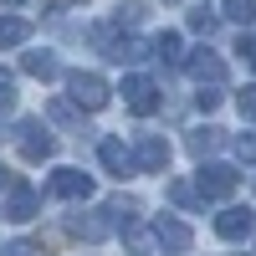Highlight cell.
Instances as JSON below:
<instances>
[{"label": "cell", "mask_w": 256, "mask_h": 256, "mask_svg": "<svg viewBox=\"0 0 256 256\" xmlns=\"http://www.w3.org/2000/svg\"><path fill=\"white\" fill-rule=\"evenodd\" d=\"M164 164H169V144L154 138V134H144V138H138V154H134V169H144V174H159Z\"/></svg>", "instance_id": "cell-6"}, {"label": "cell", "mask_w": 256, "mask_h": 256, "mask_svg": "<svg viewBox=\"0 0 256 256\" xmlns=\"http://www.w3.org/2000/svg\"><path fill=\"white\" fill-rule=\"evenodd\" d=\"M10 108H16V82L0 72V113H10Z\"/></svg>", "instance_id": "cell-18"}, {"label": "cell", "mask_w": 256, "mask_h": 256, "mask_svg": "<svg viewBox=\"0 0 256 256\" xmlns=\"http://www.w3.org/2000/svg\"><path fill=\"white\" fill-rule=\"evenodd\" d=\"M190 26H195V31H216V16H210V10H190Z\"/></svg>", "instance_id": "cell-21"}, {"label": "cell", "mask_w": 256, "mask_h": 256, "mask_svg": "<svg viewBox=\"0 0 256 256\" xmlns=\"http://www.w3.org/2000/svg\"><path fill=\"white\" fill-rule=\"evenodd\" d=\"M67 88H72V102H77L82 113L108 108V82H102L98 72H72V77H67Z\"/></svg>", "instance_id": "cell-1"}, {"label": "cell", "mask_w": 256, "mask_h": 256, "mask_svg": "<svg viewBox=\"0 0 256 256\" xmlns=\"http://www.w3.org/2000/svg\"><path fill=\"white\" fill-rule=\"evenodd\" d=\"M236 102H241V118H251V123H256V88H246Z\"/></svg>", "instance_id": "cell-24"}, {"label": "cell", "mask_w": 256, "mask_h": 256, "mask_svg": "<svg viewBox=\"0 0 256 256\" xmlns=\"http://www.w3.org/2000/svg\"><path fill=\"white\" fill-rule=\"evenodd\" d=\"M154 241H159L164 251H190V241H195V236H190V226H184V220L159 216V220H154Z\"/></svg>", "instance_id": "cell-7"}, {"label": "cell", "mask_w": 256, "mask_h": 256, "mask_svg": "<svg viewBox=\"0 0 256 256\" xmlns=\"http://www.w3.org/2000/svg\"><path fill=\"white\" fill-rule=\"evenodd\" d=\"M236 184H241V174L230 164H205L200 180H195V195L200 200H226V195H236Z\"/></svg>", "instance_id": "cell-2"}, {"label": "cell", "mask_w": 256, "mask_h": 256, "mask_svg": "<svg viewBox=\"0 0 256 256\" xmlns=\"http://www.w3.org/2000/svg\"><path fill=\"white\" fill-rule=\"evenodd\" d=\"M216 148H220V128H195V134H190V154L195 159L216 154Z\"/></svg>", "instance_id": "cell-15"}, {"label": "cell", "mask_w": 256, "mask_h": 256, "mask_svg": "<svg viewBox=\"0 0 256 256\" xmlns=\"http://www.w3.org/2000/svg\"><path fill=\"white\" fill-rule=\"evenodd\" d=\"M6 184H16V180H10V169H6V164H0V190H6Z\"/></svg>", "instance_id": "cell-26"}, {"label": "cell", "mask_w": 256, "mask_h": 256, "mask_svg": "<svg viewBox=\"0 0 256 256\" xmlns=\"http://www.w3.org/2000/svg\"><path fill=\"white\" fill-rule=\"evenodd\" d=\"M26 36H31V20H20V16H0V52L20 46Z\"/></svg>", "instance_id": "cell-12"}, {"label": "cell", "mask_w": 256, "mask_h": 256, "mask_svg": "<svg viewBox=\"0 0 256 256\" xmlns=\"http://www.w3.org/2000/svg\"><path fill=\"white\" fill-rule=\"evenodd\" d=\"M138 16H144V0H123V6H118V26H123V20H128V26H134Z\"/></svg>", "instance_id": "cell-19"}, {"label": "cell", "mask_w": 256, "mask_h": 256, "mask_svg": "<svg viewBox=\"0 0 256 256\" xmlns=\"http://www.w3.org/2000/svg\"><path fill=\"white\" fill-rule=\"evenodd\" d=\"M190 72H195L200 82H220V77H226V62L210 56V52H195V56H190Z\"/></svg>", "instance_id": "cell-13"}, {"label": "cell", "mask_w": 256, "mask_h": 256, "mask_svg": "<svg viewBox=\"0 0 256 256\" xmlns=\"http://www.w3.org/2000/svg\"><path fill=\"white\" fill-rule=\"evenodd\" d=\"M46 190H52V195H62V200H77V195L88 200V195H92V174H82V169H56Z\"/></svg>", "instance_id": "cell-5"}, {"label": "cell", "mask_w": 256, "mask_h": 256, "mask_svg": "<svg viewBox=\"0 0 256 256\" xmlns=\"http://www.w3.org/2000/svg\"><path fill=\"white\" fill-rule=\"evenodd\" d=\"M251 226H256V216H251V210L230 205V210H220V216H216V236H226V241H241V236H251Z\"/></svg>", "instance_id": "cell-8"}, {"label": "cell", "mask_w": 256, "mask_h": 256, "mask_svg": "<svg viewBox=\"0 0 256 256\" xmlns=\"http://www.w3.org/2000/svg\"><path fill=\"white\" fill-rule=\"evenodd\" d=\"M169 200H174V205H195V190H190L184 180H174V184H169Z\"/></svg>", "instance_id": "cell-20"}, {"label": "cell", "mask_w": 256, "mask_h": 256, "mask_svg": "<svg viewBox=\"0 0 256 256\" xmlns=\"http://www.w3.org/2000/svg\"><path fill=\"white\" fill-rule=\"evenodd\" d=\"M154 52H159V56H164V62H184V41H180V36H174V31H164V36H159V41H154Z\"/></svg>", "instance_id": "cell-16"}, {"label": "cell", "mask_w": 256, "mask_h": 256, "mask_svg": "<svg viewBox=\"0 0 256 256\" xmlns=\"http://www.w3.org/2000/svg\"><path fill=\"white\" fill-rule=\"evenodd\" d=\"M108 210H92V216H72V236H82V241H102L108 236Z\"/></svg>", "instance_id": "cell-11"}, {"label": "cell", "mask_w": 256, "mask_h": 256, "mask_svg": "<svg viewBox=\"0 0 256 256\" xmlns=\"http://www.w3.org/2000/svg\"><path fill=\"white\" fill-rule=\"evenodd\" d=\"M123 102H128L134 113H154V108H159V88H154L148 77H123Z\"/></svg>", "instance_id": "cell-4"}, {"label": "cell", "mask_w": 256, "mask_h": 256, "mask_svg": "<svg viewBox=\"0 0 256 256\" xmlns=\"http://www.w3.org/2000/svg\"><path fill=\"white\" fill-rule=\"evenodd\" d=\"M236 154H241V159H251V164H256V134H241V138H236Z\"/></svg>", "instance_id": "cell-23"}, {"label": "cell", "mask_w": 256, "mask_h": 256, "mask_svg": "<svg viewBox=\"0 0 256 256\" xmlns=\"http://www.w3.org/2000/svg\"><path fill=\"white\" fill-rule=\"evenodd\" d=\"M226 16L241 20V26H251V20H256V0H226Z\"/></svg>", "instance_id": "cell-17"}, {"label": "cell", "mask_w": 256, "mask_h": 256, "mask_svg": "<svg viewBox=\"0 0 256 256\" xmlns=\"http://www.w3.org/2000/svg\"><path fill=\"white\" fill-rule=\"evenodd\" d=\"M98 154H102V164H108L118 180H123V174H134V154H128L118 138H102V144H98Z\"/></svg>", "instance_id": "cell-10"}, {"label": "cell", "mask_w": 256, "mask_h": 256, "mask_svg": "<svg viewBox=\"0 0 256 256\" xmlns=\"http://www.w3.org/2000/svg\"><path fill=\"white\" fill-rule=\"evenodd\" d=\"M16 134H20V154H26L31 164H41V159H52V154H56V138L46 134V123H41V118H20Z\"/></svg>", "instance_id": "cell-3"}, {"label": "cell", "mask_w": 256, "mask_h": 256, "mask_svg": "<svg viewBox=\"0 0 256 256\" xmlns=\"http://www.w3.org/2000/svg\"><path fill=\"white\" fill-rule=\"evenodd\" d=\"M20 67H26L31 77H41V82H52V77L62 72V67H56V56H52V52H26V62H20Z\"/></svg>", "instance_id": "cell-14"}, {"label": "cell", "mask_w": 256, "mask_h": 256, "mask_svg": "<svg viewBox=\"0 0 256 256\" xmlns=\"http://www.w3.org/2000/svg\"><path fill=\"white\" fill-rule=\"evenodd\" d=\"M36 205H41V195H36V190L31 184H10V200H6V220H31L36 216Z\"/></svg>", "instance_id": "cell-9"}, {"label": "cell", "mask_w": 256, "mask_h": 256, "mask_svg": "<svg viewBox=\"0 0 256 256\" xmlns=\"http://www.w3.org/2000/svg\"><path fill=\"white\" fill-rule=\"evenodd\" d=\"M6 256H31V246H26V241H16V246H6Z\"/></svg>", "instance_id": "cell-25"}, {"label": "cell", "mask_w": 256, "mask_h": 256, "mask_svg": "<svg viewBox=\"0 0 256 256\" xmlns=\"http://www.w3.org/2000/svg\"><path fill=\"white\" fill-rule=\"evenodd\" d=\"M195 102H200V113H210V108H220V92H216V88H200Z\"/></svg>", "instance_id": "cell-22"}]
</instances>
